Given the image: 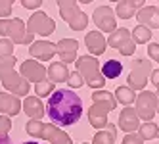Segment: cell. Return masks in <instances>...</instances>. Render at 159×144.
<instances>
[{"label":"cell","mask_w":159,"mask_h":144,"mask_svg":"<svg viewBox=\"0 0 159 144\" xmlns=\"http://www.w3.org/2000/svg\"><path fill=\"white\" fill-rule=\"evenodd\" d=\"M46 114L54 125L71 127L83 115V100L71 88L54 91L46 102Z\"/></svg>","instance_id":"obj_1"},{"label":"cell","mask_w":159,"mask_h":144,"mask_svg":"<svg viewBox=\"0 0 159 144\" xmlns=\"http://www.w3.org/2000/svg\"><path fill=\"white\" fill-rule=\"evenodd\" d=\"M92 106L88 109V123L92 125L94 129H106L107 127V114L113 112L117 108V100L113 92L102 88V91H94L92 92Z\"/></svg>","instance_id":"obj_2"},{"label":"cell","mask_w":159,"mask_h":144,"mask_svg":"<svg viewBox=\"0 0 159 144\" xmlns=\"http://www.w3.org/2000/svg\"><path fill=\"white\" fill-rule=\"evenodd\" d=\"M0 83L6 88V92L14 94V96H29L31 85L16 71V58H0Z\"/></svg>","instance_id":"obj_3"},{"label":"cell","mask_w":159,"mask_h":144,"mask_svg":"<svg viewBox=\"0 0 159 144\" xmlns=\"http://www.w3.org/2000/svg\"><path fill=\"white\" fill-rule=\"evenodd\" d=\"M77 71L81 73L83 81L90 86V88H96V91H102L106 85V79L102 75V65L98 62V58L94 56H81L77 58Z\"/></svg>","instance_id":"obj_4"},{"label":"cell","mask_w":159,"mask_h":144,"mask_svg":"<svg viewBox=\"0 0 159 144\" xmlns=\"http://www.w3.org/2000/svg\"><path fill=\"white\" fill-rule=\"evenodd\" d=\"M0 37L10 39L14 44H31L35 42L33 35L27 31V25L19 17H10V19H0Z\"/></svg>","instance_id":"obj_5"},{"label":"cell","mask_w":159,"mask_h":144,"mask_svg":"<svg viewBox=\"0 0 159 144\" xmlns=\"http://www.w3.org/2000/svg\"><path fill=\"white\" fill-rule=\"evenodd\" d=\"M58 10H60V16L65 21L69 29L73 31H84L88 25V16L81 10L77 2H71V0H60L58 2Z\"/></svg>","instance_id":"obj_6"},{"label":"cell","mask_w":159,"mask_h":144,"mask_svg":"<svg viewBox=\"0 0 159 144\" xmlns=\"http://www.w3.org/2000/svg\"><path fill=\"white\" fill-rule=\"evenodd\" d=\"M153 67H152V62L150 60H134L130 63V73H129V86L132 88H140V91H144L148 81H150V75H152Z\"/></svg>","instance_id":"obj_7"},{"label":"cell","mask_w":159,"mask_h":144,"mask_svg":"<svg viewBox=\"0 0 159 144\" xmlns=\"http://www.w3.org/2000/svg\"><path fill=\"white\" fill-rule=\"evenodd\" d=\"M27 31L31 33L33 37L35 35H40V37H50L52 33L56 31V21L46 16V12H40V10H37V12H33L31 17L27 19Z\"/></svg>","instance_id":"obj_8"},{"label":"cell","mask_w":159,"mask_h":144,"mask_svg":"<svg viewBox=\"0 0 159 144\" xmlns=\"http://www.w3.org/2000/svg\"><path fill=\"white\" fill-rule=\"evenodd\" d=\"M107 46L119 50L123 56H132V54L136 52V42L132 40L130 31L125 29V27H117L107 37Z\"/></svg>","instance_id":"obj_9"},{"label":"cell","mask_w":159,"mask_h":144,"mask_svg":"<svg viewBox=\"0 0 159 144\" xmlns=\"http://www.w3.org/2000/svg\"><path fill=\"white\" fill-rule=\"evenodd\" d=\"M155 106H157L155 94L150 92V91H140V94L136 96V100H134L136 114H138V117L144 119L146 123L153 119V115H155Z\"/></svg>","instance_id":"obj_10"},{"label":"cell","mask_w":159,"mask_h":144,"mask_svg":"<svg viewBox=\"0 0 159 144\" xmlns=\"http://www.w3.org/2000/svg\"><path fill=\"white\" fill-rule=\"evenodd\" d=\"M92 19H94V23H96V27L100 29V33H111L117 29V17H115V12L107 6V4H104V6H98L96 10H94V14H92Z\"/></svg>","instance_id":"obj_11"},{"label":"cell","mask_w":159,"mask_h":144,"mask_svg":"<svg viewBox=\"0 0 159 144\" xmlns=\"http://www.w3.org/2000/svg\"><path fill=\"white\" fill-rule=\"evenodd\" d=\"M19 75L23 77V79L31 85V83H40V81H46L48 75H46V67L37 62V60H25L23 63H21L19 67Z\"/></svg>","instance_id":"obj_12"},{"label":"cell","mask_w":159,"mask_h":144,"mask_svg":"<svg viewBox=\"0 0 159 144\" xmlns=\"http://www.w3.org/2000/svg\"><path fill=\"white\" fill-rule=\"evenodd\" d=\"M117 129H121L127 135L129 132H136L140 129V117L132 106H127V108L121 109V114L117 117Z\"/></svg>","instance_id":"obj_13"},{"label":"cell","mask_w":159,"mask_h":144,"mask_svg":"<svg viewBox=\"0 0 159 144\" xmlns=\"http://www.w3.org/2000/svg\"><path fill=\"white\" fill-rule=\"evenodd\" d=\"M29 54L31 58H35L37 62H48L56 56V44L50 40H35L29 46Z\"/></svg>","instance_id":"obj_14"},{"label":"cell","mask_w":159,"mask_h":144,"mask_svg":"<svg viewBox=\"0 0 159 144\" xmlns=\"http://www.w3.org/2000/svg\"><path fill=\"white\" fill-rule=\"evenodd\" d=\"M40 138L48 140L50 144H73L71 137L67 135L65 131H61L58 125H54V123H42Z\"/></svg>","instance_id":"obj_15"},{"label":"cell","mask_w":159,"mask_h":144,"mask_svg":"<svg viewBox=\"0 0 159 144\" xmlns=\"http://www.w3.org/2000/svg\"><path fill=\"white\" fill-rule=\"evenodd\" d=\"M77 50H79V42L75 39H61L56 42V54L61 58V63H71L77 62Z\"/></svg>","instance_id":"obj_16"},{"label":"cell","mask_w":159,"mask_h":144,"mask_svg":"<svg viewBox=\"0 0 159 144\" xmlns=\"http://www.w3.org/2000/svg\"><path fill=\"white\" fill-rule=\"evenodd\" d=\"M21 112V100L17 96L10 94L6 91L0 92V115H6V117H14Z\"/></svg>","instance_id":"obj_17"},{"label":"cell","mask_w":159,"mask_h":144,"mask_svg":"<svg viewBox=\"0 0 159 144\" xmlns=\"http://www.w3.org/2000/svg\"><path fill=\"white\" fill-rule=\"evenodd\" d=\"M138 25H144L148 29H159V8L157 6H144L136 14Z\"/></svg>","instance_id":"obj_18"},{"label":"cell","mask_w":159,"mask_h":144,"mask_svg":"<svg viewBox=\"0 0 159 144\" xmlns=\"http://www.w3.org/2000/svg\"><path fill=\"white\" fill-rule=\"evenodd\" d=\"M84 42H86V48L92 56H102V54L106 52V46H107V40L104 37V33H100V31L86 33Z\"/></svg>","instance_id":"obj_19"},{"label":"cell","mask_w":159,"mask_h":144,"mask_svg":"<svg viewBox=\"0 0 159 144\" xmlns=\"http://www.w3.org/2000/svg\"><path fill=\"white\" fill-rule=\"evenodd\" d=\"M21 109L25 112V115L29 119H35V121H40L44 117V104L40 102V98L37 96H27L23 102H21Z\"/></svg>","instance_id":"obj_20"},{"label":"cell","mask_w":159,"mask_h":144,"mask_svg":"<svg viewBox=\"0 0 159 144\" xmlns=\"http://www.w3.org/2000/svg\"><path fill=\"white\" fill-rule=\"evenodd\" d=\"M140 8H144L142 0H138V2L136 0H123V2L117 4V8L113 12H115V17H119V19H130L138 14Z\"/></svg>","instance_id":"obj_21"},{"label":"cell","mask_w":159,"mask_h":144,"mask_svg":"<svg viewBox=\"0 0 159 144\" xmlns=\"http://www.w3.org/2000/svg\"><path fill=\"white\" fill-rule=\"evenodd\" d=\"M46 75H48V81H52L54 85L56 83H67L69 69H67V65L61 63V62H52L46 69Z\"/></svg>","instance_id":"obj_22"},{"label":"cell","mask_w":159,"mask_h":144,"mask_svg":"<svg viewBox=\"0 0 159 144\" xmlns=\"http://www.w3.org/2000/svg\"><path fill=\"white\" fill-rule=\"evenodd\" d=\"M115 132H117V125L107 123L106 129L98 131L96 135H94L92 144H115Z\"/></svg>","instance_id":"obj_23"},{"label":"cell","mask_w":159,"mask_h":144,"mask_svg":"<svg viewBox=\"0 0 159 144\" xmlns=\"http://www.w3.org/2000/svg\"><path fill=\"white\" fill-rule=\"evenodd\" d=\"M113 96H115L117 104H123L125 108L130 106V104H134V100H136V94H134V91H132L129 85H121V86H117L115 92H113Z\"/></svg>","instance_id":"obj_24"},{"label":"cell","mask_w":159,"mask_h":144,"mask_svg":"<svg viewBox=\"0 0 159 144\" xmlns=\"http://www.w3.org/2000/svg\"><path fill=\"white\" fill-rule=\"evenodd\" d=\"M123 71V63L119 60H107L104 65H102V75L104 79H117Z\"/></svg>","instance_id":"obj_25"},{"label":"cell","mask_w":159,"mask_h":144,"mask_svg":"<svg viewBox=\"0 0 159 144\" xmlns=\"http://www.w3.org/2000/svg\"><path fill=\"white\" fill-rule=\"evenodd\" d=\"M130 35H132V40L136 44H150L152 42V29H148L144 25H136L132 31H130Z\"/></svg>","instance_id":"obj_26"},{"label":"cell","mask_w":159,"mask_h":144,"mask_svg":"<svg viewBox=\"0 0 159 144\" xmlns=\"http://www.w3.org/2000/svg\"><path fill=\"white\" fill-rule=\"evenodd\" d=\"M136 132L142 137V140H153V138L159 137V127L153 123V121H148V123H142Z\"/></svg>","instance_id":"obj_27"},{"label":"cell","mask_w":159,"mask_h":144,"mask_svg":"<svg viewBox=\"0 0 159 144\" xmlns=\"http://www.w3.org/2000/svg\"><path fill=\"white\" fill-rule=\"evenodd\" d=\"M54 83L52 81H40V83H37L35 85V92H37V98H42V96H50L52 92H54Z\"/></svg>","instance_id":"obj_28"},{"label":"cell","mask_w":159,"mask_h":144,"mask_svg":"<svg viewBox=\"0 0 159 144\" xmlns=\"http://www.w3.org/2000/svg\"><path fill=\"white\" fill-rule=\"evenodd\" d=\"M14 56V42L10 39H0V58Z\"/></svg>","instance_id":"obj_29"},{"label":"cell","mask_w":159,"mask_h":144,"mask_svg":"<svg viewBox=\"0 0 159 144\" xmlns=\"http://www.w3.org/2000/svg\"><path fill=\"white\" fill-rule=\"evenodd\" d=\"M67 85H69V88H81L84 85L81 73H79L77 69L75 71H69V77H67Z\"/></svg>","instance_id":"obj_30"},{"label":"cell","mask_w":159,"mask_h":144,"mask_svg":"<svg viewBox=\"0 0 159 144\" xmlns=\"http://www.w3.org/2000/svg\"><path fill=\"white\" fill-rule=\"evenodd\" d=\"M12 12H14L12 0H0V19H10Z\"/></svg>","instance_id":"obj_31"},{"label":"cell","mask_w":159,"mask_h":144,"mask_svg":"<svg viewBox=\"0 0 159 144\" xmlns=\"http://www.w3.org/2000/svg\"><path fill=\"white\" fill-rule=\"evenodd\" d=\"M10 129H12V119L6 117V115H0V137L8 135Z\"/></svg>","instance_id":"obj_32"},{"label":"cell","mask_w":159,"mask_h":144,"mask_svg":"<svg viewBox=\"0 0 159 144\" xmlns=\"http://www.w3.org/2000/svg\"><path fill=\"white\" fill-rule=\"evenodd\" d=\"M121 144H144V140H142V137L138 132H129V135H125Z\"/></svg>","instance_id":"obj_33"},{"label":"cell","mask_w":159,"mask_h":144,"mask_svg":"<svg viewBox=\"0 0 159 144\" xmlns=\"http://www.w3.org/2000/svg\"><path fill=\"white\" fill-rule=\"evenodd\" d=\"M148 56H150L153 62L159 63V42H150L148 44Z\"/></svg>","instance_id":"obj_34"},{"label":"cell","mask_w":159,"mask_h":144,"mask_svg":"<svg viewBox=\"0 0 159 144\" xmlns=\"http://www.w3.org/2000/svg\"><path fill=\"white\" fill-rule=\"evenodd\" d=\"M21 6L27 10H39L42 6V0H21Z\"/></svg>","instance_id":"obj_35"},{"label":"cell","mask_w":159,"mask_h":144,"mask_svg":"<svg viewBox=\"0 0 159 144\" xmlns=\"http://www.w3.org/2000/svg\"><path fill=\"white\" fill-rule=\"evenodd\" d=\"M150 81H152V85L157 88V92H155V94H159V69H153V71H152Z\"/></svg>","instance_id":"obj_36"},{"label":"cell","mask_w":159,"mask_h":144,"mask_svg":"<svg viewBox=\"0 0 159 144\" xmlns=\"http://www.w3.org/2000/svg\"><path fill=\"white\" fill-rule=\"evenodd\" d=\"M0 144H14V142H12V138H10L8 135H4V137H0Z\"/></svg>","instance_id":"obj_37"},{"label":"cell","mask_w":159,"mask_h":144,"mask_svg":"<svg viewBox=\"0 0 159 144\" xmlns=\"http://www.w3.org/2000/svg\"><path fill=\"white\" fill-rule=\"evenodd\" d=\"M155 102H157V106H155V114H159V94H155Z\"/></svg>","instance_id":"obj_38"},{"label":"cell","mask_w":159,"mask_h":144,"mask_svg":"<svg viewBox=\"0 0 159 144\" xmlns=\"http://www.w3.org/2000/svg\"><path fill=\"white\" fill-rule=\"evenodd\" d=\"M23 144H40V142H35V140H29V142H23Z\"/></svg>","instance_id":"obj_39"},{"label":"cell","mask_w":159,"mask_h":144,"mask_svg":"<svg viewBox=\"0 0 159 144\" xmlns=\"http://www.w3.org/2000/svg\"><path fill=\"white\" fill-rule=\"evenodd\" d=\"M83 144H90V142H83Z\"/></svg>","instance_id":"obj_40"},{"label":"cell","mask_w":159,"mask_h":144,"mask_svg":"<svg viewBox=\"0 0 159 144\" xmlns=\"http://www.w3.org/2000/svg\"><path fill=\"white\" fill-rule=\"evenodd\" d=\"M157 8H159V4H157Z\"/></svg>","instance_id":"obj_41"},{"label":"cell","mask_w":159,"mask_h":144,"mask_svg":"<svg viewBox=\"0 0 159 144\" xmlns=\"http://www.w3.org/2000/svg\"><path fill=\"white\" fill-rule=\"evenodd\" d=\"M157 138H159V137H157Z\"/></svg>","instance_id":"obj_42"}]
</instances>
